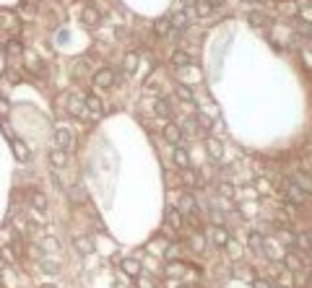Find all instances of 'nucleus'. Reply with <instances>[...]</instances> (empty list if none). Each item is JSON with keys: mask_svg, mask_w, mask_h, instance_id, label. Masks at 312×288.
Listing matches in <instances>:
<instances>
[{"mask_svg": "<svg viewBox=\"0 0 312 288\" xmlns=\"http://www.w3.org/2000/svg\"><path fill=\"white\" fill-rule=\"evenodd\" d=\"M253 288H273V285L265 280V278H255V280H253Z\"/></svg>", "mask_w": 312, "mask_h": 288, "instance_id": "nucleus-37", "label": "nucleus"}, {"mask_svg": "<svg viewBox=\"0 0 312 288\" xmlns=\"http://www.w3.org/2000/svg\"><path fill=\"white\" fill-rule=\"evenodd\" d=\"M195 208H198V203H195V197L190 195V192H185V195H180V205H177V210L180 213H195Z\"/></svg>", "mask_w": 312, "mask_h": 288, "instance_id": "nucleus-13", "label": "nucleus"}, {"mask_svg": "<svg viewBox=\"0 0 312 288\" xmlns=\"http://www.w3.org/2000/svg\"><path fill=\"white\" fill-rule=\"evenodd\" d=\"M198 0H180V6H195Z\"/></svg>", "mask_w": 312, "mask_h": 288, "instance_id": "nucleus-45", "label": "nucleus"}, {"mask_svg": "<svg viewBox=\"0 0 312 288\" xmlns=\"http://www.w3.org/2000/svg\"><path fill=\"white\" fill-rule=\"evenodd\" d=\"M11 151H13V156H16L18 161H26V159H29V146H26L24 140H21V138H13Z\"/></svg>", "mask_w": 312, "mask_h": 288, "instance_id": "nucleus-12", "label": "nucleus"}, {"mask_svg": "<svg viewBox=\"0 0 312 288\" xmlns=\"http://www.w3.org/2000/svg\"><path fill=\"white\" fill-rule=\"evenodd\" d=\"M122 68H125V73H136V68H138V55H136V52H128Z\"/></svg>", "mask_w": 312, "mask_h": 288, "instance_id": "nucleus-26", "label": "nucleus"}, {"mask_svg": "<svg viewBox=\"0 0 312 288\" xmlns=\"http://www.w3.org/2000/svg\"><path fill=\"white\" fill-rule=\"evenodd\" d=\"M120 268H122V273H125L128 278H138V275H141V262H138L136 257H125V260L120 262Z\"/></svg>", "mask_w": 312, "mask_h": 288, "instance_id": "nucleus-7", "label": "nucleus"}, {"mask_svg": "<svg viewBox=\"0 0 312 288\" xmlns=\"http://www.w3.org/2000/svg\"><path fill=\"white\" fill-rule=\"evenodd\" d=\"M206 148H208V156L211 159H221V153H224V146H221V140H216V138H208L206 140Z\"/></svg>", "mask_w": 312, "mask_h": 288, "instance_id": "nucleus-19", "label": "nucleus"}, {"mask_svg": "<svg viewBox=\"0 0 312 288\" xmlns=\"http://www.w3.org/2000/svg\"><path fill=\"white\" fill-rule=\"evenodd\" d=\"M8 109H11V106H8V104H6V101H3V99H0V117H3V115H6V112H8Z\"/></svg>", "mask_w": 312, "mask_h": 288, "instance_id": "nucleus-42", "label": "nucleus"}, {"mask_svg": "<svg viewBox=\"0 0 312 288\" xmlns=\"http://www.w3.org/2000/svg\"><path fill=\"white\" fill-rule=\"evenodd\" d=\"M307 249L312 252V234H309V239H307Z\"/></svg>", "mask_w": 312, "mask_h": 288, "instance_id": "nucleus-46", "label": "nucleus"}, {"mask_svg": "<svg viewBox=\"0 0 312 288\" xmlns=\"http://www.w3.org/2000/svg\"><path fill=\"white\" fill-rule=\"evenodd\" d=\"M195 125L203 130V132H211V130H213V120H211L206 112H198V115H195Z\"/></svg>", "mask_w": 312, "mask_h": 288, "instance_id": "nucleus-22", "label": "nucleus"}, {"mask_svg": "<svg viewBox=\"0 0 312 288\" xmlns=\"http://www.w3.org/2000/svg\"><path fill=\"white\" fill-rule=\"evenodd\" d=\"M44 249H57V239H44Z\"/></svg>", "mask_w": 312, "mask_h": 288, "instance_id": "nucleus-40", "label": "nucleus"}, {"mask_svg": "<svg viewBox=\"0 0 312 288\" xmlns=\"http://www.w3.org/2000/svg\"><path fill=\"white\" fill-rule=\"evenodd\" d=\"M292 182H294L299 190H304V192H312V176H309V174H297Z\"/></svg>", "mask_w": 312, "mask_h": 288, "instance_id": "nucleus-24", "label": "nucleus"}, {"mask_svg": "<svg viewBox=\"0 0 312 288\" xmlns=\"http://www.w3.org/2000/svg\"><path fill=\"white\" fill-rule=\"evenodd\" d=\"M42 288H57V285H42Z\"/></svg>", "mask_w": 312, "mask_h": 288, "instance_id": "nucleus-47", "label": "nucleus"}, {"mask_svg": "<svg viewBox=\"0 0 312 288\" xmlns=\"http://www.w3.org/2000/svg\"><path fill=\"white\" fill-rule=\"evenodd\" d=\"M68 112L76 115V117H91V115H88V109H86V104H83V99L76 96V94L68 99Z\"/></svg>", "mask_w": 312, "mask_h": 288, "instance_id": "nucleus-6", "label": "nucleus"}, {"mask_svg": "<svg viewBox=\"0 0 312 288\" xmlns=\"http://www.w3.org/2000/svg\"><path fill=\"white\" fill-rule=\"evenodd\" d=\"M208 3H211V8H219L221 3H224V0H208Z\"/></svg>", "mask_w": 312, "mask_h": 288, "instance_id": "nucleus-44", "label": "nucleus"}, {"mask_svg": "<svg viewBox=\"0 0 312 288\" xmlns=\"http://www.w3.org/2000/svg\"><path fill=\"white\" fill-rule=\"evenodd\" d=\"M50 164L55 169L68 166V151H60V148H50Z\"/></svg>", "mask_w": 312, "mask_h": 288, "instance_id": "nucleus-10", "label": "nucleus"}, {"mask_svg": "<svg viewBox=\"0 0 312 288\" xmlns=\"http://www.w3.org/2000/svg\"><path fill=\"white\" fill-rule=\"evenodd\" d=\"M190 249L193 252H203L206 249V236L203 234H193L190 236Z\"/></svg>", "mask_w": 312, "mask_h": 288, "instance_id": "nucleus-27", "label": "nucleus"}, {"mask_svg": "<svg viewBox=\"0 0 312 288\" xmlns=\"http://www.w3.org/2000/svg\"><path fill=\"white\" fill-rule=\"evenodd\" d=\"M211 239H213V247L224 249V247L229 244V231H227L224 226H213V234H211Z\"/></svg>", "mask_w": 312, "mask_h": 288, "instance_id": "nucleus-8", "label": "nucleus"}, {"mask_svg": "<svg viewBox=\"0 0 312 288\" xmlns=\"http://www.w3.org/2000/svg\"><path fill=\"white\" fill-rule=\"evenodd\" d=\"M169 24H172L174 31H182V29H188V16L185 13H174V16H169Z\"/></svg>", "mask_w": 312, "mask_h": 288, "instance_id": "nucleus-23", "label": "nucleus"}, {"mask_svg": "<svg viewBox=\"0 0 312 288\" xmlns=\"http://www.w3.org/2000/svg\"><path fill=\"white\" fill-rule=\"evenodd\" d=\"M250 18H253V24H255V26H258V24H260V26L265 24V21H263V16H260V13H253Z\"/></svg>", "mask_w": 312, "mask_h": 288, "instance_id": "nucleus-41", "label": "nucleus"}, {"mask_svg": "<svg viewBox=\"0 0 312 288\" xmlns=\"http://www.w3.org/2000/svg\"><path fill=\"white\" fill-rule=\"evenodd\" d=\"M276 288H284V285H276Z\"/></svg>", "mask_w": 312, "mask_h": 288, "instance_id": "nucleus-50", "label": "nucleus"}, {"mask_svg": "<svg viewBox=\"0 0 312 288\" xmlns=\"http://www.w3.org/2000/svg\"><path fill=\"white\" fill-rule=\"evenodd\" d=\"M172 65H174L177 70H185V68H190V65H193V60H190V55H188V52L174 50V52H172Z\"/></svg>", "mask_w": 312, "mask_h": 288, "instance_id": "nucleus-9", "label": "nucleus"}, {"mask_svg": "<svg viewBox=\"0 0 312 288\" xmlns=\"http://www.w3.org/2000/svg\"><path fill=\"white\" fill-rule=\"evenodd\" d=\"M71 200H76V203H83V192H81V190H71Z\"/></svg>", "mask_w": 312, "mask_h": 288, "instance_id": "nucleus-38", "label": "nucleus"}, {"mask_svg": "<svg viewBox=\"0 0 312 288\" xmlns=\"http://www.w3.org/2000/svg\"><path fill=\"white\" fill-rule=\"evenodd\" d=\"M117 83V73L112 68H102L94 73V86L97 88H109V86H115Z\"/></svg>", "mask_w": 312, "mask_h": 288, "instance_id": "nucleus-2", "label": "nucleus"}, {"mask_svg": "<svg viewBox=\"0 0 312 288\" xmlns=\"http://www.w3.org/2000/svg\"><path fill=\"white\" fill-rule=\"evenodd\" d=\"M39 270H42L44 275H57V273H60V265L52 262V260H42V262H39Z\"/></svg>", "mask_w": 312, "mask_h": 288, "instance_id": "nucleus-25", "label": "nucleus"}, {"mask_svg": "<svg viewBox=\"0 0 312 288\" xmlns=\"http://www.w3.org/2000/svg\"><path fill=\"white\" fill-rule=\"evenodd\" d=\"M167 224H169L174 231H180V229H182V224H185V221H182V213L177 210L174 205H172V208H167Z\"/></svg>", "mask_w": 312, "mask_h": 288, "instance_id": "nucleus-14", "label": "nucleus"}, {"mask_svg": "<svg viewBox=\"0 0 312 288\" xmlns=\"http://www.w3.org/2000/svg\"><path fill=\"white\" fill-rule=\"evenodd\" d=\"M52 143H55V148H60V151H71V148L76 146V135H73L71 130H65V127H57L55 135H52Z\"/></svg>", "mask_w": 312, "mask_h": 288, "instance_id": "nucleus-1", "label": "nucleus"}, {"mask_svg": "<svg viewBox=\"0 0 312 288\" xmlns=\"http://www.w3.org/2000/svg\"><path fill=\"white\" fill-rule=\"evenodd\" d=\"M172 161L177 169H188L190 166V156H188V151L180 148V146H174V153H172Z\"/></svg>", "mask_w": 312, "mask_h": 288, "instance_id": "nucleus-11", "label": "nucleus"}, {"mask_svg": "<svg viewBox=\"0 0 312 288\" xmlns=\"http://www.w3.org/2000/svg\"><path fill=\"white\" fill-rule=\"evenodd\" d=\"M174 94H177V99L185 101V104L195 101V94H193V88H190L188 83H177V86H174Z\"/></svg>", "mask_w": 312, "mask_h": 288, "instance_id": "nucleus-16", "label": "nucleus"}, {"mask_svg": "<svg viewBox=\"0 0 312 288\" xmlns=\"http://www.w3.org/2000/svg\"><path fill=\"white\" fill-rule=\"evenodd\" d=\"M99 21H102V13L94 6H86L83 8V24L86 26H99Z\"/></svg>", "mask_w": 312, "mask_h": 288, "instance_id": "nucleus-15", "label": "nucleus"}, {"mask_svg": "<svg viewBox=\"0 0 312 288\" xmlns=\"http://www.w3.org/2000/svg\"><path fill=\"white\" fill-rule=\"evenodd\" d=\"M244 3H255V0H244Z\"/></svg>", "mask_w": 312, "mask_h": 288, "instance_id": "nucleus-49", "label": "nucleus"}, {"mask_svg": "<svg viewBox=\"0 0 312 288\" xmlns=\"http://www.w3.org/2000/svg\"><path fill=\"white\" fill-rule=\"evenodd\" d=\"M211 221H213V226H221L224 224V215H221L216 208H211Z\"/></svg>", "mask_w": 312, "mask_h": 288, "instance_id": "nucleus-36", "label": "nucleus"}, {"mask_svg": "<svg viewBox=\"0 0 312 288\" xmlns=\"http://www.w3.org/2000/svg\"><path fill=\"white\" fill-rule=\"evenodd\" d=\"M162 135H164V140H167V143L180 146V143H182V127L177 125V122H167V125H164V130H162Z\"/></svg>", "mask_w": 312, "mask_h": 288, "instance_id": "nucleus-3", "label": "nucleus"}, {"mask_svg": "<svg viewBox=\"0 0 312 288\" xmlns=\"http://www.w3.org/2000/svg\"><path fill=\"white\" fill-rule=\"evenodd\" d=\"M32 208L34 210H39V213H44V210H47V195H44V192H32Z\"/></svg>", "mask_w": 312, "mask_h": 288, "instance_id": "nucleus-18", "label": "nucleus"}, {"mask_svg": "<svg viewBox=\"0 0 312 288\" xmlns=\"http://www.w3.org/2000/svg\"><path fill=\"white\" fill-rule=\"evenodd\" d=\"M195 6H198V13H200V16H211V13H213V8H211L208 0H198Z\"/></svg>", "mask_w": 312, "mask_h": 288, "instance_id": "nucleus-33", "label": "nucleus"}, {"mask_svg": "<svg viewBox=\"0 0 312 288\" xmlns=\"http://www.w3.org/2000/svg\"><path fill=\"white\" fill-rule=\"evenodd\" d=\"M216 187H219V195H221V197H227V200H232V197H234V185H232V182L224 179V182H219Z\"/></svg>", "mask_w": 312, "mask_h": 288, "instance_id": "nucleus-28", "label": "nucleus"}, {"mask_svg": "<svg viewBox=\"0 0 312 288\" xmlns=\"http://www.w3.org/2000/svg\"><path fill=\"white\" fill-rule=\"evenodd\" d=\"M297 31L304 37H312V21H297Z\"/></svg>", "mask_w": 312, "mask_h": 288, "instance_id": "nucleus-32", "label": "nucleus"}, {"mask_svg": "<svg viewBox=\"0 0 312 288\" xmlns=\"http://www.w3.org/2000/svg\"><path fill=\"white\" fill-rule=\"evenodd\" d=\"M73 244H76V249H78L81 255H91V252H94V241L88 239V236H76Z\"/></svg>", "mask_w": 312, "mask_h": 288, "instance_id": "nucleus-17", "label": "nucleus"}, {"mask_svg": "<svg viewBox=\"0 0 312 288\" xmlns=\"http://www.w3.org/2000/svg\"><path fill=\"white\" fill-rule=\"evenodd\" d=\"M247 244H250V249H263L265 239H263L258 231H250V236H247Z\"/></svg>", "mask_w": 312, "mask_h": 288, "instance_id": "nucleus-30", "label": "nucleus"}, {"mask_svg": "<svg viewBox=\"0 0 312 288\" xmlns=\"http://www.w3.org/2000/svg\"><path fill=\"white\" fill-rule=\"evenodd\" d=\"M284 192H286V197H289L294 205H304V203H307V192L299 190L294 182H284Z\"/></svg>", "mask_w": 312, "mask_h": 288, "instance_id": "nucleus-4", "label": "nucleus"}, {"mask_svg": "<svg viewBox=\"0 0 312 288\" xmlns=\"http://www.w3.org/2000/svg\"><path fill=\"white\" fill-rule=\"evenodd\" d=\"M153 112L162 115V117H169V101L167 99H156L153 101Z\"/></svg>", "mask_w": 312, "mask_h": 288, "instance_id": "nucleus-29", "label": "nucleus"}, {"mask_svg": "<svg viewBox=\"0 0 312 288\" xmlns=\"http://www.w3.org/2000/svg\"><path fill=\"white\" fill-rule=\"evenodd\" d=\"M174 288H190V285H174Z\"/></svg>", "mask_w": 312, "mask_h": 288, "instance_id": "nucleus-48", "label": "nucleus"}, {"mask_svg": "<svg viewBox=\"0 0 312 288\" xmlns=\"http://www.w3.org/2000/svg\"><path fill=\"white\" fill-rule=\"evenodd\" d=\"M83 104H86V109H88V115H91V117H102L104 115V104H102V99L97 94H86Z\"/></svg>", "mask_w": 312, "mask_h": 288, "instance_id": "nucleus-5", "label": "nucleus"}, {"mask_svg": "<svg viewBox=\"0 0 312 288\" xmlns=\"http://www.w3.org/2000/svg\"><path fill=\"white\" fill-rule=\"evenodd\" d=\"M6 50H8L11 55H16V57H18L21 52H24V47H21V42H18V39H11V42L6 44Z\"/></svg>", "mask_w": 312, "mask_h": 288, "instance_id": "nucleus-31", "label": "nucleus"}, {"mask_svg": "<svg viewBox=\"0 0 312 288\" xmlns=\"http://www.w3.org/2000/svg\"><path fill=\"white\" fill-rule=\"evenodd\" d=\"M136 280H138V285H141V288H153V283H151L148 278H143V275H138Z\"/></svg>", "mask_w": 312, "mask_h": 288, "instance_id": "nucleus-39", "label": "nucleus"}, {"mask_svg": "<svg viewBox=\"0 0 312 288\" xmlns=\"http://www.w3.org/2000/svg\"><path fill=\"white\" fill-rule=\"evenodd\" d=\"M52 185H55V187H63V182H60V176H57V174H52Z\"/></svg>", "mask_w": 312, "mask_h": 288, "instance_id": "nucleus-43", "label": "nucleus"}, {"mask_svg": "<svg viewBox=\"0 0 312 288\" xmlns=\"http://www.w3.org/2000/svg\"><path fill=\"white\" fill-rule=\"evenodd\" d=\"M182 270H185L182 262H172L169 268H167V275H182Z\"/></svg>", "mask_w": 312, "mask_h": 288, "instance_id": "nucleus-34", "label": "nucleus"}, {"mask_svg": "<svg viewBox=\"0 0 312 288\" xmlns=\"http://www.w3.org/2000/svg\"><path fill=\"white\" fill-rule=\"evenodd\" d=\"M284 265H286L292 273H299V270L304 268V260H299L297 255H286V257H284Z\"/></svg>", "mask_w": 312, "mask_h": 288, "instance_id": "nucleus-21", "label": "nucleus"}, {"mask_svg": "<svg viewBox=\"0 0 312 288\" xmlns=\"http://www.w3.org/2000/svg\"><path fill=\"white\" fill-rule=\"evenodd\" d=\"M164 255H167V260H177V257H180V247H177V244H169Z\"/></svg>", "mask_w": 312, "mask_h": 288, "instance_id": "nucleus-35", "label": "nucleus"}, {"mask_svg": "<svg viewBox=\"0 0 312 288\" xmlns=\"http://www.w3.org/2000/svg\"><path fill=\"white\" fill-rule=\"evenodd\" d=\"M180 171H182V174H180V176H182V182H185L188 187H198V185H200V176H198V171H193L190 166H188V169H180Z\"/></svg>", "mask_w": 312, "mask_h": 288, "instance_id": "nucleus-20", "label": "nucleus"}]
</instances>
